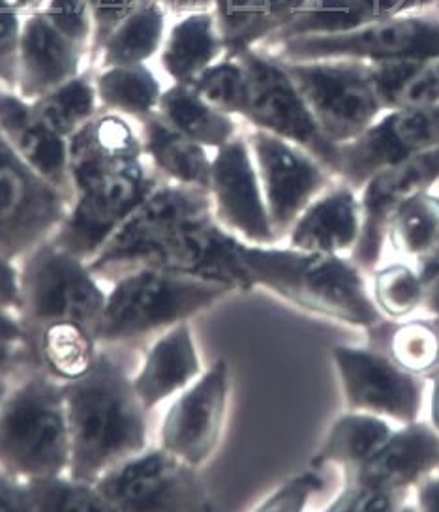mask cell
<instances>
[{
  "instance_id": "1",
  "label": "cell",
  "mask_w": 439,
  "mask_h": 512,
  "mask_svg": "<svg viewBox=\"0 0 439 512\" xmlns=\"http://www.w3.org/2000/svg\"><path fill=\"white\" fill-rule=\"evenodd\" d=\"M243 244L214 218L207 190L160 182L87 263L109 284L137 269H156L248 291L254 286Z\"/></svg>"
},
{
  "instance_id": "2",
  "label": "cell",
  "mask_w": 439,
  "mask_h": 512,
  "mask_svg": "<svg viewBox=\"0 0 439 512\" xmlns=\"http://www.w3.org/2000/svg\"><path fill=\"white\" fill-rule=\"evenodd\" d=\"M62 391L72 445L70 477L96 484L109 469L147 449L149 411L117 349L100 347L91 372L62 383Z\"/></svg>"
},
{
  "instance_id": "3",
  "label": "cell",
  "mask_w": 439,
  "mask_h": 512,
  "mask_svg": "<svg viewBox=\"0 0 439 512\" xmlns=\"http://www.w3.org/2000/svg\"><path fill=\"white\" fill-rule=\"evenodd\" d=\"M243 263L252 286L265 287L312 314L359 329L383 317L351 257L244 242Z\"/></svg>"
},
{
  "instance_id": "4",
  "label": "cell",
  "mask_w": 439,
  "mask_h": 512,
  "mask_svg": "<svg viewBox=\"0 0 439 512\" xmlns=\"http://www.w3.org/2000/svg\"><path fill=\"white\" fill-rule=\"evenodd\" d=\"M70 456L62 383L29 368L0 404V466L27 481L68 473Z\"/></svg>"
},
{
  "instance_id": "5",
  "label": "cell",
  "mask_w": 439,
  "mask_h": 512,
  "mask_svg": "<svg viewBox=\"0 0 439 512\" xmlns=\"http://www.w3.org/2000/svg\"><path fill=\"white\" fill-rule=\"evenodd\" d=\"M233 291L220 282L156 269L128 272L111 282L96 338L100 346H119L152 332L167 331Z\"/></svg>"
},
{
  "instance_id": "6",
  "label": "cell",
  "mask_w": 439,
  "mask_h": 512,
  "mask_svg": "<svg viewBox=\"0 0 439 512\" xmlns=\"http://www.w3.org/2000/svg\"><path fill=\"white\" fill-rule=\"evenodd\" d=\"M21 349H29L49 323L77 321L94 334L102 321L107 293L85 259L49 241L19 259Z\"/></svg>"
},
{
  "instance_id": "7",
  "label": "cell",
  "mask_w": 439,
  "mask_h": 512,
  "mask_svg": "<svg viewBox=\"0 0 439 512\" xmlns=\"http://www.w3.org/2000/svg\"><path fill=\"white\" fill-rule=\"evenodd\" d=\"M235 57L244 66L248 85L243 119L252 128L282 137L310 152L338 179L340 147L323 136L284 64L256 47L243 49Z\"/></svg>"
},
{
  "instance_id": "8",
  "label": "cell",
  "mask_w": 439,
  "mask_h": 512,
  "mask_svg": "<svg viewBox=\"0 0 439 512\" xmlns=\"http://www.w3.org/2000/svg\"><path fill=\"white\" fill-rule=\"evenodd\" d=\"M280 62L303 94L323 136L338 147L364 134L385 111L370 68L361 62Z\"/></svg>"
},
{
  "instance_id": "9",
  "label": "cell",
  "mask_w": 439,
  "mask_h": 512,
  "mask_svg": "<svg viewBox=\"0 0 439 512\" xmlns=\"http://www.w3.org/2000/svg\"><path fill=\"white\" fill-rule=\"evenodd\" d=\"M263 51L284 62L439 59V21L391 17L353 31L288 38Z\"/></svg>"
},
{
  "instance_id": "10",
  "label": "cell",
  "mask_w": 439,
  "mask_h": 512,
  "mask_svg": "<svg viewBox=\"0 0 439 512\" xmlns=\"http://www.w3.org/2000/svg\"><path fill=\"white\" fill-rule=\"evenodd\" d=\"M111 511H212L197 467L164 447L143 449L96 482Z\"/></svg>"
},
{
  "instance_id": "11",
  "label": "cell",
  "mask_w": 439,
  "mask_h": 512,
  "mask_svg": "<svg viewBox=\"0 0 439 512\" xmlns=\"http://www.w3.org/2000/svg\"><path fill=\"white\" fill-rule=\"evenodd\" d=\"M70 199L23 162L0 130V256L19 261L49 241Z\"/></svg>"
},
{
  "instance_id": "12",
  "label": "cell",
  "mask_w": 439,
  "mask_h": 512,
  "mask_svg": "<svg viewBox=\"0 0 439 512\" xmlns=\"http://www.w3.org/2000/svg\"><path fill=\"white\" fill-rule=\"evenodd\" d=\"M160 182L164 181L143 158L77 190L51 241L89 261Z\"/></svg>"
},
{
  "instance_id": "13",
  "label": "cell",
  "mask_w": 439,
  "mask_h": 512,
  "mask_svg": "<svg viewBox=\"0 0 439 512\" xmlns=\"http://www.w3.org/2000/svg\"><path fill=\"white\" fill-rule=\"evenodd\" d=\"M246 139L276 241H286L297 218L331 186L334 175L310 152L282 137L254 128Z\"/></svg>"
},
{
  "instance_id": "14",
  "label": "cell",
  "mask_w": 439,
  "mask_h": 512,
  "mask_svg": "<svg viewBox=\"0 0 439 512\" xmlns=\"http://www.w3.org/2000/svg\"><path fill=\"white\" fill-rule=\"evenodd\" d=\"M333 359L348 409L398 424L421 421L428 379L406 372L370 346H336Z\"/></svg>"
},
{
  "instance_id": "15",
  "label": "cell",
  "mask_w": 439,
  "mask_h": 512,
  "mask_svg": "<svg viewBox=\"0 0 439 512\" xmlns=\"http://www.w3.org/2000/svg\"><path fill=\"white\" fill-rule=\"evenodd\" d=\"M439 145V104L391 109L364 134L340 145L338 181L361 190L376 173Z\"/></svg>"
},
{
  "instance_id": "16",
  "label": "cell",
  "mask_w": 439,
  "mask_h": 512,
  "mask_svg": "<svg viewBox=\"0 0 439 512\" xmlns=\"http://www.w3.org/2000/svg\"><path fill=\"white\" fill-rule=\"evenodd\" d=\"M231 370L218 359L167 409L160 447L190 466H203L216 451L228 415Z\"/></svg>"
},
{
  "instance_id": "17",
  "label": "cell",
  "mask_w": 439,
  "mask_h": 512,
  "mask_svg": "<svg viewBox=\"0 0 439 512\" xmlns=\"http://www.w3.org/2000/svg\"><path fill=\"white\" fill-rule=\"evenodd\" d=\"M209 194L214 218L241 241L256 246L278 242L246 137L237 136L216 149Z\"/></svg>"
},
{
  "instance_id": "18",
  "label": "cell",
  "mask_w": 439,
  "mask_h": 512,
  "mask_svg": "<svg viewBox=\"0 0 439 512\" xmlns=\"http://www.w3.org/2000/svg\"><path fill=\"white\" fill-rule=\"evenodd\" d=\"M436 182H439V145L379 171L364 184L359 190L363 216L361 237L349 254L361 271L378 269L394 212L409 199L428 192Z\"/></svg>"
},
{
  "instance_id": "19",
  "label": "cell",
  "mask_w": 439,
  "mask_h": 512,
  "mask_svg": "<svg viewBox=\"0 0 439 512\" xmlns=\"http://www.w3.org/2000/svg\"><path fill=\"white\" fill-rule=\"evenodd\" d=\"M87 61L89 51L57 31L44 10L32 12L23 21L16 92L34 102L83 74Z\"/></svg>"
},
{
  "instance_id": "20",
  "label": "cell",
  "mask_w": 439,
  "mask_h": 512,
  "mask_svg": "<svg viewBox=\"0 0 439 512\" xmlns=\"http://www.w3.org/2000/svg\"><path fill=\"white\" fill-rule=\"evenodd\" d=\"M439 467V434L430 422L415 421L393 434L361 466L346 471L344 484L413 490Z\"/></svg>"
},
{
  "instance_id": "21",
  "label": "cell",
  "mask_w": 439,
  "mask_h": 512,
  "mask_svg": "<svg viewBox=\"0 0 439 512\" xmlns=\"http://www.w3.org/2000/svg\"><path fill=\"white\" fill-rule=\"evenodd\" d=\"M143 158L145 152L134 124L104 109L68 139L70 175L76 192Z\"/></svg>"
},
{
  "instance_id": "22",
  "label": "cell",
  "mask_w": 439,
  "mask_h": 512,
  "mask_svg": "<svg viewBox=\"0 0 439 512\" xmlns=\"http://www.w3.org/2000/svg\"><path fill=\"white\" fill-rule=\"evenodd\" d=\"M0 130L27 166L68 197L70 203L74 201L76 190L70 175L68 139L57 136L38 121L32 113L31 102L23 100L16 91L2 87Z\"/></svg>"
},
{
  "instance_id": "23",
  "label": "cell",
  "mask_w": 439,
  "mask_h": 512,
  "mask_svg": "<svg viewBox=\"0 0 439 512\" xmlns=\"http://www.w3.org/2000/svg\"><path fill=\"white\" fill-rule=\"evenodd\" d=\"M361 199L357 190L340 182L319 194L289 231L288 246L321 252L351 254L361 237Z\"/></svg>"
},
{
  "instance_id": "24",
  "label": "cell",
  "mask_w": 439,
  "mask_h": 512,
  "mask_svg": "<svg viewBox=\"0 0 439 512\" xmlns=\"http://www.w3.org/2000/svg\"><path fill=\"white\" fill-rule=\"evenodd\" d=\"M201 376V359L190 321L167 329L145 355L134 376V389L147 411L166 402L175 392L192 385Z\"/></svg>"
},
{
  "instance_id": "25",
  "label": "cell",
  "mask_w": 439,
  "mask_h": 512,
  "mask_svg": "<svg viewBox=\"0 0 439 512\" xmlns=\"http://www.w3.org/2000/svg\"><path fill=\"white\" fill-rule=\"evenodd\" d=\"M432 2L434 0H308L297 16L259 44L267 47L297 36L353 31Z\"/></svg>"
},
{
  "instance_id": "26",
  "label": "cell",
  "mask_w": 439,
  "mask_h": 512,
  "mask_svg": "<svg viewBox=\"0 0 439 512\" xmlns=\"http://www.w3.org/2000/svg\"><path fill=\"white\" fill-rule=\"evenodd\" d=\"M137 124L145 158L162 181L209 192L212 158L203 145L167 124L158 111Z\"/></svg>"
},
{
  "instance_id": "27",
  "label": "cell",
  "mask_w": 439,
  "mask_h": 512,
  "mask_svg": "<svg viewBox=\"0 0 439 512\" xmlns=\"http://www.w3.org/2000/svg\"><path fill=\"white\" fill-rule=\"evenodd\" d=\"M98 351L100 342L91 329L77 321H55L38 332L29 349H21V364L70 383L91 372Z\"/></svg>"
},
{
  "instance_id": "28",
  "label": "cell",
  "mask_w": 439,
  "mask_h": 512,
  "mask_svg": "<svg viewBox=\"0 0 439 512\" xmlns=\"http://www.w3.org/2000/svg\"><path fill=\"white\" fill-rule=\"evenodd\" d=\"M364 332L368 346L387 355L406 372L428 381L439 376V316L381 317Z\"/></svg>"
},
{
  "instance_id": "29",
  "label": "cell",
  "mask_w": 439,
  "mask_h": 512,
  "mask_svg": "<svg viewBox=\"0 0 439 512\" xmlns=\"http://www.w3.org/2000/svg\"><path fill=\"white\" fill-rule=\"evenodd\" d=\"M226 55L214 12L182 16L166 36L160 64L173 83L190 85Z\"/></svg>"
},
{
  "instance_id": "30",
  "label": "cell",
  "mask_w": 439,
  "mask_h": 512,
  "mask_svg": "<svg viewBox=\"0 0 439 512\" xmlns=\"http://www.w3.org/2000/svg\"><path fill=\"white\" fill-rule=\"evenodd\" d=\"M393 430V422L383 417L348 409V413L334 421L312 456L310 466L344 467L346 471L361 466L387 441Z\"/></svg>"
},
{
  "instance_id": "31",
  "label": "cell",
  "mask_w": 439,
  "mask_h": 512,
  "mask_svg": "<svg viewBox=\"0 0 439 512\" xmlns=\"http://www.w3.org/2000/svg\"><path fill=\"white\" fill-rule=\"evenodd\" d=\"M156 111L167 124L205 149L216 151L239 136V126L231 115H224L203 102L190 85L173 83L162 92Z\"/></svg>"
},
{
  "instance_id": "32",
  "label": "cell",
  "mask_w": 439,
  "mask_h": 512,
  "mask_svg": "<svg viewBox=\"0 0 439 512\" xmlns=\"http://www.w3.org/2000/svg\"><path fill=\"white\" fill-rule=\"evenodd\" d=\"M166 14L160 2L145 0L107 38L91 68L145 64L164 46Z\"/></svg>"
},
{
  "instance_id": "33",
  "label": "cell",
  "mask_w": 439,
  "mask_h": 512,
  "mask_svg": "<svg viewBox=\"0 0 439 512\" xmlns=\"http://www.w3.org/2000/svg\"><path fill=\"white\" fill-rule=\"evenodd\" d=\"M94 85L100 107L130 121H141L154 113L164 92L147 64L96 70Z\"/></svg>"
},
{
  "instance_id": "34",
  "label": "cell",
  "mask_w": 439,
  "mask_h": 512,
  "mask_svg": "<svg viewBox=\"0 0 439 512\" xmlns=\"http://www.w3.org/2000/svg\"><path fill=\"white\" fill-rule=\"evenodd\" d=\"M31 107L38 121L64 139H70L81 126L102 111L91 74H79L66 81L61 87L31 102Z\"/></svg>"
},
{
  "instance_id": "35",
  "label": "cell",
  "mask_w": 439,
  "mask_h": 512,
  "mask_svg": "<svg viewBox=\"0 0 439 512\" xmlns=\"http://www.w3.org/2000/svg\"><path fill=\"white\" fill-rule=\"evenodd\" d=\"M438 241L439 196L430 190L404 203L387 227V242L402 257L417 259Z\"/></svg>"
},
{
  "instance_id": "36",
  "label": "cell",
  "mask_w": 439,
  "mask_h": 512,
  "mask_svg": "<svg viewBox=\"0 0 439 512\" xmlns=\"http://www.w3.org/2000/svg\"><path fill=\"white\" fill-rule=\"evenodd\" d=\"M31 511H111L96 484L68 473L27 479Z\"/></svg>"
},
{
  "instance_id": "37",
  "label": "cell",
  "mask_w": 439,
  "mask_h": 512,
  "mask_svg": "<svg viewBox=\"0 0 439 512\" xmlns=\"http://www.w3.org/2000/svg\"><path fill=\"white\" fill-rule=\"evenodd\" d=\"M372 280V299L381 316L406 319L423 306V287L417 269L408 263L378 267Z\"/></svg>"
},
{
  "instance_id": "38",
  "label": "cell",
  "mask_w": 439,
  "mask_h": 512,
  "mask_svg": "<svg viewBox=\"0 0 439 512\" xmlns=\"http://www.w3.org/2000/svg\"><path fill=\"white\" fill-rule=\"evenodd\" d=\"M226 55L259 44L267 34V0H214L212 8Z\"/></svg>"
},
{
  "instance_id": "39",
  "label": "cell",
  "mask_w": 439,
  "mask_h": 512,
  "mask_svg": "<svg viewBox=\"0 0 439 512\" xmlns=\"http://www.w3.org/2000/svg\"><path fill=\"white\" fill-rule=\"evenodd\" d=\"M190 87L216 111L243 117L248 85L244 66L235 55H224V59L214 62Z\"/></svg>"
},
{
  "instance_id": "40",
  "label": "cell",
  "mask_w": 439,
  "mask_h": 512,
  "mask_svg": "<svg viewBox=\"0 0 439 512\" xmlns=\"http://www.w3.org/2000/svg\"><path fill=\"white\" fill-rule=\"evenodd\" d=\"M408 499L409 490H389V488H376V486L344 484L340 494L329 503L327 511H404Z\"/></svg>"
},
{
  "instance_id": "41",
  "label": "cell",
  "mask_w": 439,
  "mask_h": 512,
  "mask_svg": "<svg viewBox=\"0 0 439 512\" xmlns=\"http://www.w3.org/2000/svg\"><path fill=\"white\" fill-rule=\"evenodd\" d=\"M21 12L14 0H0V87L16 91L21 44Z\"/></svg>"
},
{
  "instance_id": "42",
  "label": "cell",
  "mask_w": 439,
  "mask_h": 512,
  "mask_svg": "<svg viewBox=\"0 0 439 512\" xmlns=\"http://www.w3.org/2000/svg\"><path fill=\"white\" fill-rule=\"evenodd\" d=\"M321 469L323 467L312 466L308 471L291 477L263 503H259L258 511H304L310 499L325 488V477L321 475Z\"/></svg>"
},
{
  "instance_id": "43",
  "label": "cell",
  "mask_w": 439,
  "mask_h": 512,
  "mask_svg": "<svg viewBox=\"0 0 439 512\" xmlns=\"http://www.w3.org/2000/svg\"><path fill=\"white\" fill-rule=\"evenodd\" d=\"M44 14L57 31L87 49L91 57L92 17L87 0H47Z\"/></svg>"
},
{
  "instance_id": "44",
  "label": "cell",
  "mask_w": 439,
  "mask_h": 512,
  "mask_svg": "<svg viewBox=\"0 0 439 512\" xmlns=\"http://www.w3.org/2000/svg\"><path fill=\"white\" fill-rule=\"evenodd\" d=\"M439 104V59H424L409 74L408 79L389 104V109L424 107Z\"/></svg>"
},
{
  "instance_id": "45",
  "label": "cell",
  "mask_w": 439,
  "mask_h": 512,
  "mask_svg": "<svg viewBox=\"0 0 439 512\" xmlns=\"http://www.w3.org/2000/svg\"><path fill=\"white\" fill-rule=\"evenodd\" d=\"M91 8L92 44L89 64H94L107 38L128 16H132L145 0H87Z\"/></svg>"
},
{
  "instance_id": "46",
  "label": "cell",
  "mask_w": 439,
  "mask_h": 512,
  "mask_svg": "<svg viewBox=\"0 0 439 512\" xmlns=\"http://www.w3.org/2000/svg\"><path fill=\"white\" fill-rule=\"evenodd\" d=\"M415 261V269L423 287L421 310L430 316H439V241Z\"/></svg>"
},
{
  "instance_id": "47",
  "label": "cell",
  "mask_w": 439,
  "mask_h": 512,
  "mask_svg": "<svg viewBox=\"0 0 439 512\" xmlns=\"http://www.w3.org/2000/svg\"><path fill=\"white\" fill-rule=\"evenodd\" d=\"M0 511H31L27 481L0 466Z\"/></svg>"
},
{
  "instance_id": "48",
  "label": "cell",
  "mask_w": 439,
  "mask_h": 512,
  "mask_svg": "<svg viewBox=\"0 0 439 512\" xmlns=\"http://www.w3.org/2000/svg\"><path fill=\"white\" fill-rule=\"evenodd\" d=\"M17 306H19L17 261L0 256V310L17 312Z\"/></svg>"
},
{
  "instance_id": "49",
  "label": "cell",
  "mask_w": 439,
  "mask_h": 512,
  "mask_svg": "<svg viewBox=\"0 0 439 512\" xmlns=\"http://www.w3.org/2000/svg\"><path fill=\"white\" fill-rule=\"evenodd\" d=\"M308 0H267V25L269 34L282 29L293 17L297 16ZM267 34V36H269ZM265 36V38H267ZM263 38V40H265Z\"/></svg>"
},
{
  "instance_id": "50",
  "label": "cell",
  "mask_w": 439,
  "mask_h": 512,
  "mask_svg": "<svg viewBox=\"0 0 439 512\" xmlns=\"http://www.w3.org/2000/svg\"><path fill=\"white\" fill-rule=\"evenodd\" d=\"M415 507L419 511H439V471L426 475L423 481L413 486Z\"/></svg>"
},
{
  "instance_id": "51",
  "label": "cell",
  "mask_w": 439,
  "mask_h": 512,
  "mask_svg": "<svg viewBox=\"0 0 439 512\" xmlns=\"http://www.w3.org/2000/svg\"><path fill=\"white\" fill-rule=\"evenodd\" d=\"M160 2L167 12L177 14V16H186V14H196V12H212L214 0H156Z\"/></svg>"
},
{
  "instance_id": "52",
  "label": "cell",
  "mask_w": 439,
  "mask_h": 512,
  "mask_svg": "<svg viewBox=\"0 0 439 512\" xmlns=\"http://www.w3.org/2000/svg\"><path fill=\"white\" fill-rule=\"evenodd\" d=\"M23 327L16 312L0 310V342H17L23 344Z\"/></svg>"
},
{
  "instance_id": "53",
  "label": "cell",
  "mask_w": 439,
  "mask_h": 512,
  "mask_svg": "<svg viewBox=\"0 0 439 512\" xmlns=\"http://www.w3.org/2000/svg\"><path fill=\"white\" fill-rule=\"evenodd\" d=\"M16 364H21V344L0 342V376L8 374Z\"/></svg>"
},
{
  "instance_id": "54",
  "label": "cell",
  "mask_w": 439,
  "mask_h": 512,
  "mask_svg": "<svg viewBox=\"0 0 439 512\" xmlns=\"http://www.w3.org/2000/svg\"><path fill=\"white\" fill-rule=\"evenodd\" d=\"M430 398H428V419L432 428L439 434V376L432 377L430 381Z\"/></svg>"
},
{
  "instance_id": "55",
  "label": "cell",
  "mask_w": 439,
  "mask_h": 512,
  "mask_svg": "<svg viewBox=\"0 0 439 512\" xmlns=\"http://www.w3.org/2000/svg\"><path fill=\"white\" fill-rule=\"evenodd\" d=\"M21 14H32L38 10H44L47 0H14Z\"/></svg>"
},
{
  "instance_id": "56",
  "label": "cell",
  "mask_w": 439,
  "mask_h": 512,
  "mask_svg": "<svg viewBox=\"0 0 439 512\" xmlns=\"http://www.w3.org/2000/svg\"><path fill=\"white\" fill-rule=\"evenodd\" d=\"M4 376H6V374H4ZM4 376H0V404H2L4 396L10 391V383H8V379Z\"/></svg>"
}]
</instances>
